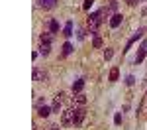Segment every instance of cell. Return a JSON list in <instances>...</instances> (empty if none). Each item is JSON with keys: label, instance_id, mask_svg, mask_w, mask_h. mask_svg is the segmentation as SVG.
Here are the masks:
<instances>
[{"label": "cell", "instance_id": "12", "mask_svg": "<svg viewBox=\"0 0 147 130\" xmlns=\"http://www.w3.org/2000/svg\"><path fill=\"white\" fill-rule=\"evenodd\" d=\"M39 53H41L43 57H47V55L51 53V44H41V47H39Z\"/></svg>", "mask_w": 147, "mask_h": 130}, {"label": "cell", "instance_id": "25", "mask_svg": "<svg viewBox=\"0 0 147 130\" xmlns=\"http://www.w3.org/2000/svg\"><path fill=\"white\" fill-rule=\"evenodd\" d=\"M49 130H59V126H55V124H51V126H49Z\"/></svg>", "mask_w": 147, "mask_h": 130}, {"label": "cell", "instance_id": "7", "mask_svg": "<svg viewBox=\"0 0 147 130\" xmlns=\"http://www.w3.org/2000/svg\"><path fill=\"white\" fill-rule=\"evenodd\" d=\"M86 101H88V99H86V95H84V93H77L75 97H73V103L79 105V106H84V105H86Z\"/></svg>", "mask_w": 147, "mask_h": 130}, {"label": "cell", "instance_id": "24", "mask_svg": "<svg viewBox=\"0 0 147 130\" xmlns=\"http://www.w3.org/2000/svg\"><path fill=\"white\" fill-rule=\"evenodd\" d=\"M125 2H127L129 6H136V4H137V2H139V0H125Z\"/></svg>", "mask_w": 147, "mask_h": 130}, {"label": "cell", "instance_id": "2", "mask_svg": "<svg viewBox=\"0 0 147 130\" xmlns=\"http://www.w3.org/2000/svg\"><path fill=\"white\" fill-rule=\"evenodd\" d=\"M32 79H34V81H47L49 75H47V71L39 69V67H34V71H32Z\"/></svg>", "mask_w": 147, "mask_h": 130}, {"label": "cell", "instance_id": "17", "mask_svg": "<svg viewBox=\"0 0 147 130\" xmlns=\"http://www.w3.org/2000/svg\"><path fill=\"white\" fill-rule=\"evenodd\" d=\"M49 32H51V34H57V32H59V22H57V20H51V22H49Z\"/></svg>", "mask_w": 147, "mask_h": 130}, {"label": "cell", "instance_id": "15", "mask_svg": "<svg viewBox=\"0 0 147 130\" xmlns=\"http://www.w3.org/2000/svg\"><path fill=\"white\" fill-rule=\"evenodd\" d=\"M71 51H73V46H71L69 42H65V44H63V51H61V55L67 57V55H71Z\"/></svg>", "mask_w": 147, "mask_h": 130}, {"label": "cell", "instance_id": "8", "mask_svg": "<svg viewBox=\"0 0 147 130\" xmlns=\"http://www.w3.org/2000/svg\"><path fill=\"white\" fill-rule=\"evenodd\" d=\"M57 4V0H39V6L43 8V10H53Z\"/></svg>", "mask_w": 147, "mask_h": 130}, {"label": "cell", "instance_id": "10", "mask_svg": "<svg viewBox=\"0 0 147 130\" xmlns=\"http://www.w3.org/2000/svg\"><path fill=\"white\" fill-rule=\"evenodd\" d=\"M82 89H84V79H79V81L73 83V93H82Z\"/></svg>", "mask_w": 147, "mask_h": 130}, {"label": "cell", "instance_id": "21", "mask_svg": "<svg viewBox=\"0 0 147 130\" xmlns=\"http://www.w3.org/2000/svg\"><path fill=\"white\" fill-rule=\"evenodd\" d=\"M90 6H92V0H84L82 8H84V10H90Z\"/></svg>", "mask_w": 147, "mask_h": 130}, {"label": "cell", "instance_id": "9", "mask_svg": "<svg viewBox=\"0 0 147 130\" xmlns=\"http://www.w3.org/2000/svg\"><path fill=\"white\" fill-rule=\"evenodd\" d=\"M51 112H53V108H49V106H45V105H41L39 108H37V114H39L41 118H47Z\"/></svg>", "mask_w": 147, "mask_h": 130}, {"label": "cell", "instance_id": "14", "mask_svg": "<svg viewBox=\"0 0 147 130\" xmlns=\"http://www.w3.org/2000/svg\"><path fill=\"white\" fill-rule=\"evenodd\" d=\"M53 42V34L51 32H43L41 34V44H51Z\"/></svg>", "mask_w": 147, "mask_h": 130}, {"label": "cell", "instance_id": "11", "mask_svg": "<svg viewBox=\"0 0 147 130\" xmlns=\"http://www.w3.org/2000/svg\"><path fill=\"white\" fill-rule=\"evenodd\" d=\"M120 24H122V14L116 12V14L112 16V20H110V28H118Z\"/></svg>", "mask_w": 147, "mask_h": 130}, {"label": "cell", "instance_id": "13", "mask_svg": "<svg viewBox=\"0 0 147 130\" xmlns=\"http://www.w3.org/2000/svg\"><path fill=\"white\" fill-rule=\"evenodd\" d=\"M118 77H120V69H118V67H112V69H110V75H108V79H110V81H118Z\"/></svg>", "mask_w": 147, "mask_h": 130}, {"label": "cell", "instance_id": "3", "mask_svg": "<svg viewBox=\"0 0 147 130\" xmlns=\"http://www.w3.org/2000/svg\"><path fill=\"white\" fill-rule=\"evenodd\" d=\"M73 116H75V108H67V110L63 112V116H61V124H63V126L73 124Z\"/></svg>", "mask_w": 147, "mask_h": 130}, {"label": "cell", "instance_id": "20", "mask_svg": "<svg viewBox=\"0 0 147 130\" xmlns=\"http://www.w3.org/2000/svg\"><path fill=\"white\" fill-rule=\"evenodd\" d=\"M134 83H136V77H134V75H127V77H125V85H127V87H131Z\"/></svg>", "mask_w": 147, "mask_h": 130}, {"label": "cell", "instance_id": "1", "mask_svg": "<svg viewBox=\"0 0 147 130\" xmlns=\"http://www.w3.org/2000/svg\"><path fill=\"white\" fill-rule=\"evenodd\" d=\"M108 12L110 10H106V8H102V10L98 12H94V14H90L88 16V30H90V34H96L98 32V28H100V24L104 22V16H108Z\"/></svg>", "mask_w": 147, "mask_h": 130}, {"label": "cell", "instance_id": "5", "mask_svg": "<svg viewBox=\"0 0 147 130\" xmlns=\"http://www.w3.org/2000/svg\"><path fill=\"white\" fill-rule=\"evenodd\" d=\"M86 116V112H84V108L80 106V108H75V116H73V124H80L82 120Z\"/></svg>", "mask_w": 147, "mask_h": 130}, {"label": "cell", "instance_id": "23", "mask_svg": "<svg viewBox=\"0 0 147 130\" xmlns=\"http://www.w3.org/2000/svg\"><path fill=\"white\" fill-rule=\"evenodd\" d=\"M118 8V0H110V10H116Z\"/></svg>", "mask_w": 147, "mask_h": 130}, {"label": "cell", "instance_id": "18", "mask_svg": "<svg viewBox=\"0 0 147 130\" xmlns=\"http://www.w3.org/2000/svg\"><path fill=\"white\" fill-rule=\"evenodd\" d=\"M112 57H114V49H112V47H106V49H104V59L110 61Z\"/></svg>", "mask_w": 147, "mask_h": 130}, {"label": "cell", "instance_id": "4", "mask_svg": "<svg viewBox=\"0 0 147 130\" xmlns=\"http://www.w3.org/2000/svg\"><path fill=\"white\" fill-rule=\"evenodd\" d=\"M143 32H145V28H139V30H137L136 34H134L131 37H129V42L125 44V49H124V53H125V51H129V47H131V46H134V44L137 42V39H139V37L143 35Z\"/></svg>", "mask_w": 147, "mask_h": 130}, {"label": "cell", "instance_id": "22", "mask_svg": "<svg viewBox=\"0 0 147 130\" xmlns=\"http://www.w3.org/2000/svg\"><path fill=\"white\" fill-rule=\"evenodd\" d=\"M114 122H116V124H122V114H120V112L114 116Z\"/></svg>", "mask_w": 147, "mask_h": 130}, {"label": "cell", "instance_id": "6", "mask_svg": "<svg viewBox=\"0 0 147 130\" xmlns=\"http://www.w3.org/2000/svg\"><path fill=\"white\" fill-rule=\"evenodd\" d=\"M147 55V39L141 44V47H139V51H137V55H136V63H141L143 59H145Z\"/></svg>", "mask_w": 147, "mask_h": 130}, {"label": "cell", "instance_id": "19", "mask_svg": "<svg viewBox=\"0 0 147 130\" xmlns=\"http://www.w3.org/2000/svg\"><path fill=\"white\" fill-rule=\"evenodd\" d=\"M92 46L96 47V49H98V47H102V37H100V35H94V39H92Z\"/></svg>", "mask_w": 147, "mask_h": 130}, {"label": "cell", "instance_id": "16", "mask_svg": "<svg viewBox=\"0 0 147 130\" xmlns=\"http://www.w3.org/2000/svg\"><path fill=\"white\" fill-rule=\"evenodd\" d=\"M63 35H65V37H71V35H73V22H67L65 30H63Z\"/></svg>", "mask_w": 147, "mask_h": 130}]
</instances>
